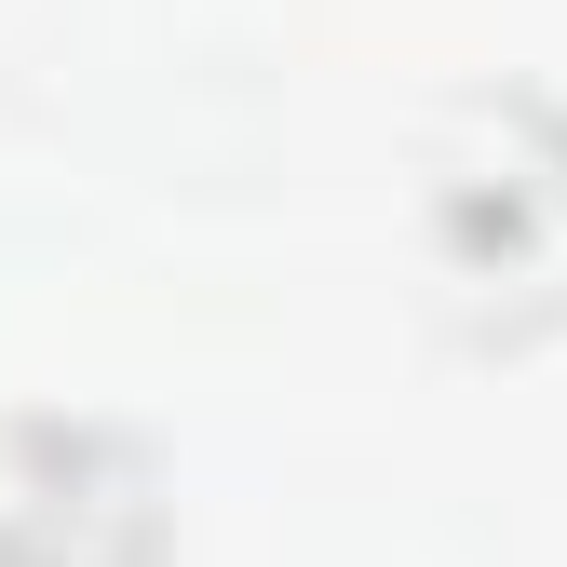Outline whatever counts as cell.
Listing matches in <instances>:
<instances>
[{
    "mask_svg": "<svg viewBox=\"0 0 567 567\" xmlns=\"http://www.w3.org/2000/svg\"><path fill=\"white\" fill-rule=\"evenodd\" d=\"M433 270L473 324L567 311V122L540 95H473L433 150Z\"/></svg>",
    "mask_w": 567,
    "mask_h": 567,
    "instance_id": "6da1fadb",
    "label": "cell"
},
{
    "mask_svg": "<svg viewBox=\"0 0 567 567\" xmlns=\"http://www.w3.org/2000/svg\"><path fill=\"white\" fill-rule=\"evenodd\" d=\"M163 486L95 419H0V567H150Z\"/></svg>",
    "mask_w": 567,
    "mask_h": 567,
    "instance_id": "7a4b0ae2",
    "label": "cell"
}]
</instances>
